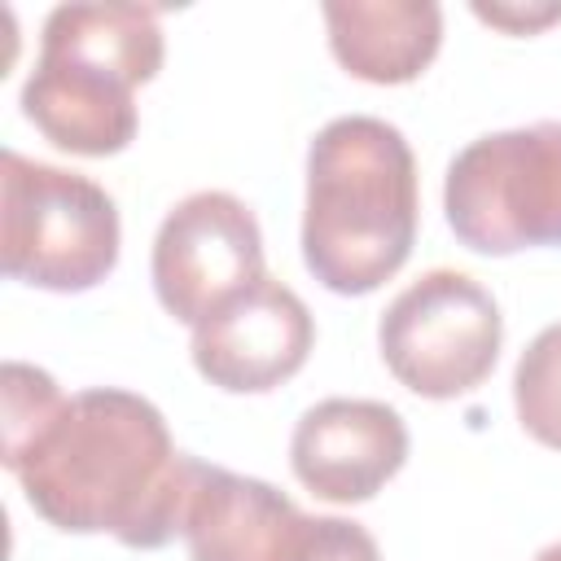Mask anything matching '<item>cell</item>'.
Listing matches in <instances>:
<instances>
[{
    "label": "cell",
    "instance_id": "13",
    "mask_svg": "<svg viewBox=\"0 0 561 561\" xmlns=\"http://www.w3.org/2000/svg\"><path fill=\"white\" fill-rule=\"evenodd\" d=\"M61 403H66V394L53 381V373L22 364V359H4V368H0V430H4L0 460L9 465L53 421V412Z\"/></svg>",
    "mask_w": 561,
    "mask_h": 561
},
{
    "label": "cell",
    "instance_id": "11",
    "mask_svg": "<svg viewBox=\"0 0 561 561\" xmlns=\"http://www.w3.org/2000/svg\"><path fill=\"white\" fill-rule=\"evenodd\" d=\"M320 18L337 66L377 88L421 79L443 44V9L434 0H329Z\"/></svg>",
    "mask_w": 561,
    "mask_h": 561
},
{
    "label": "cell",
    "instance_id": "5",
    "mask_svg": "<svg viewBox=\"0 0 561 561\" xmlns=\"http://www.w3.org/2000/svg\"><path fill=\"white\" fill-rule=\"evenodd\" d=\"M443 215L473 254L561 245V123L539 118L469 140L447 162Z\"/></svg>",
    "mask_w": 561,
    "mask_h": 561
},
{
    "label": "cell",
    "instance_id": "15",
    "mask_svg": "<svg viewBox=\"0 0 561 561\" xmlns=\"http://www.w3.org/2000/svg\"><path fill=\"white\" fill-rule=\"evenodd\" d=\"M469 9L478 22L500 26L508 35H535L552 22H561V0H552V4H482V0H473Z\"/></svg>",
    "mask_w": 561,
    "mask_h": 561
},
{
    "label": "cell",
    "instance_id": "3",
    "mask_svg": "<svg viewBox=\"0 0 561 561\" xmlns=\"http://www.w3.org/2000/svg\"><path fill=\"white\" fill-rule=\"evenodd\" d=\"M158 9L105 0L57 4L39 31V57L22 83L35 131L79 158H110L136 140V88L162 70Z\"/></svg>",
    "mask_w": 561,
    "mask_h": 561
},
{
    "label": "cell",
    "instance_id": "10",
    "mask_svg": "<svg viewBox=\"0 0 561 561\" xmlns=\"http://www.w3.org/2000/svg\"><path fill=\"white\" fill-rule=\"evenodd\" d=\"M302 508L263 478L193 460L180 539L188 561H276Z\"/></svg>",
    "mask_w": 561,
    "mask_h": 561
},
{
    "label": "cell",
    "instance_id": "4",
    "mask_svg": "<svg viewBox=\"0 0 561 561\" xmlns=\"http://www.w3.org/2000/svg\"><path fill=\"white\" fill-rule=\"evenodd\" d=\"M118 206L96 180L18 149L0 153V263L9 280L83 294L118 267Z\"/></svg>",
    "mask_w": 561,
    "mask_h": 561
},
{
    "label": "cell",
    "instance_id": "6",
    "mask_svg": "<svg viewBox=\"0 0 561 561\" xmlns=\"http://www.w3.org/2000/svg\"><path fill=\"white\" fill-rule=\"evenodd\" d=\"M500 346V302L456 267L421 272L377 320V351L390 377L421 399H460L478 390L491 377Z\"/></svg>",
    "mask_w": 561,
    "mask_h": 561
},
{
    "label": "cell",
    "instance_id": "1",
    "mask_svg": "<svg viewBox=\"0 0 561 561\" xmlns=\"http://www.w3.org/2000/svg\"><path fill=\"white\" fill-rule=\"evenodd\" d=\"M193 460L175 451L167 416L145 394L92 386L70 394L4 469L48 526L153 552L180 535Z\"/></svg>",
    "mask_w": 561,
    "mask_h": 561
},
{
    "label": "cell",
    "instance_id": "16",
    "mask_svg": "<svg viewBox=\"0 0 561 561\" xmlns=\"http://www.w3.org/2000/svg\"><path fill=\"white\" fill-rule=\"evenodd\" d=\"M530 561H561V539H557V543H548V548H539Z\"/></svg>",
    "mask_w": 561,
    "mask_h": 561
},
{
    "label": "cell",
    "instance_id": "2",
    "mask_svg": "<svg viewBox=\"0 0 561 561\" xmlns=\"http://www.w3.org/2000/svg\"><path fill=\"white\" fill-rule=\"evenodd\" d=\"M421 219L416 158L403 131L373 114L324 123L307 149L302 263L329 289L364 298L412 254Z\"/></svg>",
    "mask_w": 561,
    "mask_h": 561
},
{
    "label": "cell",
    "instance_id": "9",
    "mask_svg": "<svg viewBox=\"0 0 561 561\" xmlns=\"http://www.w3.org/2000/svg\"><path fill=\"white\" fill-rule=\"evenodd\" d=\"M408 460V425L381 399H320L289 434L294 478L329 504L373 500Z\"/></svg>",
    "mask_w": 561,
    "mask_h": 561
},
{
    "label": "cell",
    "instance_id": "8",
    "mask_svg": "<svg viewBox=\"0 0 561 561\" xmlns=\"http://www.w3.org/2000/svg\"><path fill=\"white\" fill-rule=\"evenodd\" d=\"M316 346L307 302L276 276L254 280L202 324H193V368L228 394H267L289 381Z\"/></svg>",
    "mask_w": 561,
    "mask_h": 561
},
{
    "label": "cell",
    "instance_id": "14",
    "mask_svg": "<svg viewBox=\"0 0 561 561\" xmlns=\"http://www.w3.org/2000/svg\"><path fill=\"white\" fill-rule=\"evenodd\" d=\"M276 561H381V548L368 535V526L351 517L302 513L285 535Z\"/></svg>",
    "mask_w": 561,
    "mask_h": 561
},
{
    "label": "cell",
    "instance_id": "7",
    "mask_svg": "<svg viewBox=\"0 0 561 561\" xmlns=\"http://www.w3.org/2000/svg\"><path fill=\"white\" fill-rule=\"evenodd\" d=\"M153 294L180 324H202L215 307L263 280V232L254 210L224 188L180 197L158 224L149 254Z\"/></svg>",
    "mask_w": 561,
    "mask_h": 561
},
{
    "label": "cell",
    "instance_id": "12",
    "mask_svg": "<svg viewBox=\"0 0 561 561\" xmlns=\"http://www.w3.org/2000/svg\"><path fill=\"white\" fill-rule=\"evenodd\" d=\"M517 425L539 443L561 451V320L539 329L513 368Z\"/></svg>",
    "mask_w": 561,
    "mask_h": 561
}]
</instances>
